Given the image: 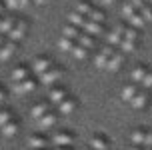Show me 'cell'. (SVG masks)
<instances>
[{
	"mask_svg": "<svg viewBox=\"0 0 152 150\" xmlns=\"http://www.w3.org/2000/svg\"><path fill=\"white\" fill-rule=\"evenodd\" d=\"M64 78H66V68L60 66V64H54L50 70H46L42 76H38V84H42V86H46V88H50V86L62 84Z\"/></svg>",
	"mask_w": 152,
	"mask_h": 150,
	"instance_id": "6da1fadb",
	"label": "cell"
},
{
	"mask_svg": "<svg viewBox=\"0 0 152 150\" xmlns=\"http://www.w3.org/2000/svg\"><path fill=\"white\" fill-rule=\"evenodd\" d=\"M28 32H30V22H28V20H26L24 16H18V14H16L14 24H12L10 32H8V38L20 44L24 38H26V34H28Z\"/></svg>",
	"mask_w": 152,
	"mask_h": 150,
	"instance_id": "7a4b0ae2",
	"label": "cell"
},
{
	"mask_svg": "<svg viewBox=\"0 0 152 150\" xmlns=\"http://www.w3.org/2000/svg\"><path fill=\"white\" fill-rule=\"evenodd\" d=\"M56 62H54V58L50 56V54H36L34 58H32L30 62V68H32V74L36 76H42L46 72V70H50V68L54 66Z\"/></svg>",
	"mask_w": 152,
	"mask_h": 150,
	"instance_id": "3957f363",
	"label": "cell"
},
{
	"mask_svg": "<svg viewBox=\"0 0 152 150\" xmlns=\"http://www.w3.org/2000/svg\"><path fill=\"white\" fill-rule=\"evenodd\" d=\"M38 88V78L36 76H28L24 80H18V82H12V92L18 94V96H26Z\"/></svg>",
	"mask_w": 152,
	"mask_h": 150,
	"instance_id": "277c9868",
	"label": "cell"
},
{
	"mask_svg": "<svg viewBox=\"0 0 152 150\" xmlns=\"http://www.w3.org/2000/svg\"><path fill=\"white\" fill-rule=\"evenodd\" d=\"M130 142L136 144V146L152 148V130L150 128H134L130 132Z\"/></svg>",
	"mask_w": 152,
	"mask_h": 150,
	"instance_id": "5b68a950",
	"label": "cell"
},
{
	"mask_svg": "<svg viewBox=\"0 0 152 150\" xmlns=\"http://www.w3.org/2000/svg\"><path fill=\"white\" fill-rule=\"evenodd\" d=\"M68 96H70V88L66 84H56V86H50V88H48V102H50L54 108Z\"/></svg>",
	"mask_w": 152,
	"mask_h": 150,
	"instance_id": "8992f818",
	"label": "cell"
},
{
	"mask_svg": "<svg viewBox=\"0 0 152 150\" xmlns=\"http://www.w3.org/2000/svg\"><path fill=\"white\" fill-rule=\"evenodd\" d=\"M50 146V136H46L44 132H36L28 138V150H48Z\"/></svg>",
	"mask_w": 152,
	"mask_h": 150,
	"instance_id": "52a82bcc",
	"label": "cell"
},
{
	"mask_svg": "<svg viewBox=\"0 0 152 150\" xmlns=\"http://www.w3.org/2000/svg\"><path fill=\"white\" fill-rule=\"evenodd\" d=\"M76 136L70 132V130H56L52 136H50V144L52 146H72L74 144Z\"/></svg>",
	"mask_w": 152,
	"mask_h": 150,
	"instance_id": "ba28073f",
	"label": "cell"
},
{
	"mask_svg": "<svg viewBox=\"0 0 152 150\" xmlns=\"http://www.w3.org/2000/svg\"><path fill=\"white\" fill-rule=\"evenodd\" d=\"M88 146L92 150H112V140L108 138L106 134H102V132H96V134L90 136V140H88Z\"/></svg>",
	"mask_w": 152,
	"mask_h": 150,
	"instance_id": "9c48e42d",
	"label": "cell"
},
{
	"mask_svg": "<svg viewBox=\"0 0 152 150\" xmlns=\"http://www.w3.org/2000/svg\"><path fill=\"white\" fill-rule=\"evenodd\" d=\"M124 62H126V54L118 50V48H114L112 54H110V58H108V64H106V72H118L122 66H124Z\"/></svg>",
	"mask_w": 152,
	"mask_h": 150,
	"instance_id": "30bf717a",
	"label": "cell"
},
{
	"mask_svg": "<svg viewBox=\"0 0 152 150\" xmlns=\"http://www.w3.org/2000/svg\"><path fill=\"white\" fill-rule=\"evenodd\" d=\"M28 76H34V74H32L30 64L20 62V64H16V66L12 68V72H10V80H12V82H18V80H24V78H28Z\"/></svg>",
	"mask_w": 152,
	"mask_h": 150,
	"instance_id": "8fae6325",
	"label": "cell"
},
{
	"mask_svg": "<svg viewBox=\"0 0 152 150\" xmlns=\"http://www.w3.org/2000/svg\"><path fill=\"white\" fill-rule=\"evenodd\" d=\"M18 46H20L18 42H14V40H10V38L6 36L4 44H2V48H0V62H6V60L12 58V56L18 52Z\"/></svg>",
	"mask_w": 152,
	"mask_h": 150,
	"instance_id": "7c38bea8",
	"label": "cell"
},
{
	"mask_svg": "<svg viewBox=\"0 0 152 150\" xmlns=\"http://www.w3.org/2000/svg\"><path fill=\"white\" fill-rule=\"evenodd\" d=\"M148 104H150V92L144 90V88H140L138 94L130 100V106H132L134 110H142V108H146Z\"/></svg>",
	"mask_w": 152,
	"mask_h": 150,
	"instance_id": "4fadbf2b",
	"label": "cell"
},
{
	"mask_svg": "<svg viewBox=\"0 0 152 150\" xmlns=\"http://www.w3.org/2000/svg\"><path fill=\"white\" fill-rule=\"evenodd\" d=\"M150 72V66L148 64H136V66L130 70V82H134V84H140L144 82V78H146V74Z\"/></svg>",
	"mask_w": 152,
	"mask_h": 150,
	"instance_id": "5bb4252c",
	"label": "cell"
},
{
	"mask_svg": "<svg viewBox=\"0 0 152 150\" xmlns=\"http://www.w3.org/2000/svg\"><path fill=\"white\" fill-rule=\"evenodd\" d=\"M78 104H80V102H78V98L70 94L68 98H64L60 104L56 106V112H58V114H72L76 108H78Z\"/></svg>",
	"mask_w": 152,
	"mask_h": 150,
	"instance_id": "9a60e30c",
	"label": "cell"
},
{
	"mask_svg": "<svg viewBox=\"0 0 152 150\" xmlns=\"http://www.w3.org/2000/svg\"><path fill=\"white\" fill-rule=\"evenodd\" d=\"M54 106L48 102V100H40V102H36V104L30 108V118L32 120H38V118H42L46 112H50Z\"/></svg>",
	"mask_w": 152,
	"mask_h": 150,
	"instance_id": "2e32d148",
	"label": "cell"
},
{
	"mask_svg": "<svg viewBox=\"0 0 152 150\" xmlns=\"http://www.w3.org/2000/svg\"><path fill=\"white\" fill-rule=\"evenodd\" d=\"M20 132V122H18V118H12L8 120L4 126H0V136H4V138H12V136H16Z\"/></svg>",
	"mask_w": 152,
	"mask_h": 150,
	"instance_id": "e0dca14e",
	"label": "cell"
},
{
	"mask_svg": "<svg viewBox=\"0 0 152 150\" xmlns=\"http://www.w3.org/2000/svg\"><path fill=\"white\" fill-rule=\"evenodd\" d=\"M56 122H58V112H56L54 108L50 110V112H46L42 118H38V120H36L38 128H42V130H48V128H52Z\"/></svg>",
	"mask_w": 152,
	"mask_h": 150,
	"instance_id": "ac0fdd59",
	"label": "cell"
},
{
	"mask_svg": "<svg viewBox=\"0 0 152 150\" xmlns=\"http://www.w3.org/2000/svg\"><path fill=\"white\" fill-rule=\"evenodd\" d=\"M138 90H140V86H138V84H134V82H126L124 86H122V90H120L122 100L130 104V100H132V98L138 94Z\"/></svg>",
	"mask_w": 152,
	"mask_h": 150,
	"instance_id": "d6986e66",
	"label": "cell"
},
{
	"mask_svg": "<svg viewBox=\"0 0 152 150\" xmlns=\"http://www.w3.org/2000/svg\"><path fill=\"white\" fill-rule=\"evenodd\" d=\"M66 22H68V24H74V26H78V28L82 30L84 24L88 22V18H86L84 14H80L78 10H74V8H72V10L68 12V16H66Z\"/></svg>",
	"mask_w": 152,
	"mask_h": 150,
	"instance_id": "ffe728a7",
	"label": "cell"
},
{
	"mask_svg": "<svg viewBox=\"0 0 152 150\" xmlns=\"http://www.w3.org/2000/svg\"><path fill=\"white\" fill-rule=\"evenodd\" d=\"M14 18H16L14 12H6L4 16H0V34L2 36H8V32H10L12 24H14Z\"/></svg>",
	"mask_w": 152,
	"mask_h": 150,
	"instance_id": "44dd1931",
	"label": "cell"
},
{
	"mask_svg": "<svg viewBox=\"0 0 152 150\" xmlns=\"http://www.w3.org/2000/svg\"><path fill=\"white\" fill-rule=\"evenodd\" d=\"M90 50H88V48H84L82 44H78V42H76L74 44V48H72V50H70V56H72V58L74 60H78V62H84V60H88L90 58Z\"/></svg>",
	"mask_w": 152,
	"mask_h": 150,
	"instance_id": "7402d4cb",
	"label": "cell"
},
{
	"mask_svg": "<svg viewBox=\"0 0 152 150\" xmlns=\"http://www.w3.org/2000/svg\"><path fill=\"white\" fill-rule=\"evenodd\" d=\"M6 2V8H8V12H22L24 8H28L32 4V0H4Z\"/></svg>",
	"mask_w": 152,
	"mask_h": 150,
	"instance_id": "603a6c76",
	"label": "cell"
},
{
	"mask_svg": "<svg viewBox=\"0 0 152 150\" xmlns=\"http://www.w3.org/2000/svg\"><path fill=\"white\" fill-rule=\"evenodd\" d=\"M94 8H96V4H92L90 0H78V2L74 4V10H78V12H80V14H84L86 18L94 12Z\"/></svg>",
	"mask_w": 152,
	"mask_h": 150,
	"instance_id": "cb8c5ba5",
	"label": "cell"
},
{
	"mask_svg": "<svg viewBox=\"0 0 152 150\" xmlns=\"http://www.w3.org/2000/svg\"><path fill=\"white\" fill-rule=\"evenodd\" d=\"M62 36H66V38H72V40H78V38H80V34H82V30L78 28V26H74V24H64V26H62V32H60Z\"/></svg>",
	"mask_w": 152,
	"mask_h": 150,
	"instance_id": "d4e9b609",
	"label": "cell"
},
{
	"mask_svg": "<svg viewBox=\"0 0 152 150\" xmlns=\"http://www.w3.org/2000/svg\"><path fill=\"white\" fill-rule=\"evenodd\" d=\"M74 40L72 38H66V36H62L60 34V38H58V48H60L62 52H66V54H70V50L74 48Z\"/></svg>",
	"mask_w": 152,
	"mask_h": 150,
	"instance_id": "484cf974",
	"label": "cell"
},
{
	"mask_svg": "<svg viewBox=\"0 0 152 150\" xmlns=\"http://www.w3.org/2000/svg\"><path fill=\"white\" fill-rule=\"evenodd\" d=\"M14 118V110L8 108V106H0V126H4L8 120Z\"/></svg>",
	"mask_w": 152,
	"mask_h": 150,
	"instance_id": "4316f807",
	"label": "cell"
},
{
	"mask_svg": "<svg viewBox=\"0 0 152 150\" xmlns=\"http://www.w3.org/2000/svg\"><path fill=\"white\" fill-rule=\"evenodd\" d=\"M140 88H144V90H148L150 92L152 90V68H150V72L146 74V78H144V82L140 84Z\"/></svg>",
	"mask_w": 152,
	"mask_h": 150,
	"instance_id": "83f0119b",
	"label": "cell"
},
{
	"mask_svg": "<svg viewBox=\"0 0 152 150\" xmlns=\"http://www.w3.org/2000/svg\"><path fill=\"white\" fill-rule=\"evenodd\" d=\"M6 98H8V92H6V88H4V86L0 84V106L6 102Z\"/></svg>",
	"mask_w": 152,
	"mask_h": 150,
	"instance_id": "f1b7e54d",
	"label": "cell"
},
{
	"mask_svg": "<svg viewBox=\"0 0 152 150\" xmlns=\"http://www.w3.org/2000/svg\"><path fill=\"white\" fill-rule=\"evenodd\" d=\"M128 150H152V148H146V146H136V144H132Z\"/></svg>",
	"mask_w": 152,
	"mask_h": 150,
	"instance_id": "f546056e",
	"label": "cell"
},
{
	"mask_svg": "<svg viewBox=\"0 0 152 150\" xmlns=\"http://www.w3.org/2000/svg\"><path fill=\"white\" fill-rule=\"evenodd\" d=\"M104 6H112V4H116V0H100Z\"/></svg>",
	"mask_w": 152,
	"mask_h": 150,
	"instance_id": "4dcf8cb0",
	"label": "cell"
},
{
	"mask_svg": "<svg viewBox=\"0 0 152 150\" xmlns=\"http://www.w3.org/2000/svg\"><path fill=\"white\" fill-rule=\"evenodd\" d=\"M32 4H36V6H42V4H48V0H32Z\"/></svg>",
	"mask_w": 152,
	"mask_h": 150,
	"instance_id": "1f68e13d",
	"label": "cell"
},
{
	"mask_svg": "<svg viewBox=\"0 0 152 150\" xmlns=\"http://www.w3.org/2000/svg\"><path fill=\"white\" fill-rule=\"evenodd\" d=\"M52 150H72V146H52Z\"/></svg>",
	"mask_w": 152,
	"mask_h": 150,
	"instance_id": "d6a6232c",
	"label": "cell"
},
{
	"mask_svg": "<svg viewBox=\"0 0 152 150\" xmlns=\"http://www.w3.org/2000/svg\"><path fill=\"white\" fill-rule=\"evenodd\" d=\"M4 40H6V36H2V34H0V48H2V44H4Z\"/></svg>",
	"mask_w": 152,
	"mask_h": 150,
	"instance_id": "836d02e7",
	"label": "cell"
},
{
	"mask_svg": "<svg viewBox=\"0 0 152 150\" xmlns=\"http://www.w3.org/2000/svg\"><path fill=\"white\" fill-rule=\"evenodd\" d=\"M150 114H152V102H150Z\"/></svg>",
	"mask_w": 152,
	"mask_h": 150,
	"instance_id": "e575fe53",
	"label": "cell"
},
{
	"mask_svg": "<svg viewBox=\"0 0 152 150\" xmlns=\"http://www.w3.org/2000/svg\"><path fill=\"white\" fill-rule=\"evenodd\" d=\"M86 150H92V148H90V146H88V148H86Z\"/></svg>",
	"mask_w": 152,
	"mask_h": 150,
	"instance_id": "d590c367",
	"label": "cell"
},
{
	"mask_svg": "<svg viewBox=\"0 0 152 150\" xmlns=\"http://www.w3.org/2000/svg\"><path fill=\"white\" fill-rule=\"evenodd\" d=\"M146 2H152V0H146Z\"/></svg>",
	"mask_w": 152,
	"mask_h": 150,
	"instance_id": "8d00e7d4",
	"label": "cell"
},
{
	"mask_svg": "<svg viewBox=\"0 0 152 150\" xmlns=\"http://www.w3.org/2000/svg\"><path fill=\"white\" fill-rule=\"evenodd\" d=\"M48 2H52V0H48Z\"/></svg>",
	"mask_w": 152,
	"mask_h": 150,
	"instance_id": "74e56055",
	"label": "cell"
},
{
	"mask_svg": "<svg viewBox=\"0 0 152 150\" xmlns=\"http://www.w3.org/2000/svg\"><path fill=\"white\" fill-rule=\"evenodd\" d=\"M150 6H152V2H150Z\"/></svg>",
	"mask_w": 152,
	"mask_h": 150,
	"instance_id": "f35d334b",
	"label": "cell"
}]
</instances>
